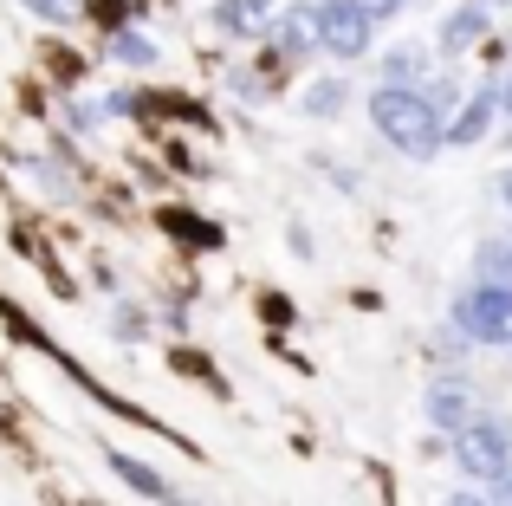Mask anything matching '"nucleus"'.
<instances>
[{"instance_id": "nucleus-7", "label": "nucleus", "mask_w": 512, "mask_h": 506, "mask_svg": "<svg viewBox=\"0 0 512 506\" xmlns=\"http://www.w3.org/2000/svg\"><path fill=\"white\" fill-rule=\"evenodd\" d=\"M104 461H111V474L130 487V494H143V500H163V506H195V500H182V494H175V487H169L163 474L150 468V461H137V455H117V448H111Z\"/></svg>"}, {"instance_id": "nucleus-17", "label": "nucleus", "mask_w": 512, "mask_h": 506, "mask_svg": "<svg viewBox=\"0 0 512 506\" xmlns=\"http://www.w3.org/2000/svg\"><path fill=\"white\" fill-rule=\"evenodd\" d=\"M441 506H500V500H487V494H467V487H461V494H448Z\"/></svg>"}, {"instance_id": "nucleus-3", "label": "nucleus", "mask_w": 512, "mask_h": 506, "mask_svg": "<svg viewBox=\"0 0 512 506\" xmlns=\"http://www.w3.org/2000/svg\"><path fill=\"white\" fill-rule=\"evenodd\" d=\"M454 325L467 331L474 344H512V286H467L454 299Z\"/></svg>"}, {"instance_id": "nucleus-10", "label": "nucleus", "mask_w": 512, "mask_h": 506, "mask_svg": "<svg viewBox=\"0 0 512 506\" xmlns=\"http://www.w3.org/2000/svg\"><path fill=\"white\" fill-rule=\"evenodd\" d=\"M273 39L286 52H305V46H318V7L305 0V7H279V20H273Z\"/></svg>"}, {"instance_id": "nucleus-12", "label": "nucleus", "mask_w": 512, "mask_h": 506, "mask_svg": "<svg viewBox=\"0 0 512 506\" xmlns=\"http://www.w3.org/2000/svg\"><path fill=\"white\" fill-rule=\"evenodd\" d=\"M422 72H428V59L415 46H396L383 59V78H389V91H422Z\"/></svg>"}, {"instance_id": "nucleus-6", "label": "nucleus", "mask_w": 512, "mask_h": 506, "mask_svg": "<svg viewBox=\"0 0 512 506\" xmlns=\"http://www.w3.org/2000/svg\"><path fill=\"white\" fill-rule=\"evenodd\" d=\"M422 409H428V422H435V429H448V435H461L467 422V377H435L428 383V396H422Z\"/></svg>"}, {"instance_id": "nucleus-9", "label": "nucleus", "mask_w": 512, "mask_h": 506, "mask_svg": "<svg viewBox=\"0 0 512 506\" xmlns=\"http://www.w3.org/2000/svg\"><path fill=\"white\" fill-rule=\"evenodd\" d=\"M487 39V7L480 0H467V7H454L448 20H441V52H467Z\"/></svg>"}, {"instance_id": "nucleus-20", "label": "nucleus", "mask_w": 512, "mask_h": 506, "mask_svg": "<svg viewBox=\"0 0 512 506\" xmlns=\"http://www.w3.org/2000/svg\"><path fill=\"white\" fill-rule=\"evenodd\" d=\"M500 202L512 208V169H506V176H500Z\"/></svg>"}, {"instance_id": "nucleus-11", "label": "nucleus", "mask_w": 512, "mask_h": 506, "mask_svg": "<svg viewBox=\"0 0 512 506\" xmlns=\"http://www.w3.org/2000/svg\"><path fill=\"white\" fill-rule=\"evenodd\" d=\"M299 111L305 117H344L350 111V85L344 78H312V85L299 91Z\"/></svg>"}, {"instance_id": "nucleus-1", "label": "nucleus", "mask_w": 512, "mask_h": 506, "mask_svg": "<svg viewBox=\"0 0 512 506\" xmlns=\"http://www.w3.org/2000/svg\"><path fill=\"white\" fill-rule=\"evenodd\" d=\"M370 124H376V137L389 143V150H402V156H415V163H428V156L448 143V117L428 104V91H376L370 98Z\"/></svg>"}, {"instance_id": "nucleus-8", "label": "nucleus", "mask_w": 512, "mask_h": 506, "mask_svg": "<svg viewBox=\"0 0 512 506\" xmlns=\"http://www.w3.org/2000/svg\"><path fill=\"white\" fill-rule=\"evenodd\" d=\"M493 111H500V91H474V98L448 117V143H461V150H467V143H480L493 130Z\"/></svg>"}, {"instance_id": "nucleus-16", "label": "nucleus", "mask_w": 512, "mask_h": 506, "mask_svg": "<svg viewBox=\"0 0 512 506\" xmlns=\"http://www.w3.org/2000/svg\"><path fill=\"white\" fill-rule=\"evenodd\" d=\"M402 7H409V0H363V13H370V20H396Z\"/></svg>"}, {"instance_id": "nucleus-19", "label": "nucleus", "mask_w": 512, "mask_h": 506, "mask_svg": "<svg viewBox=\"0 0 512 506\" xmlns=\"http://www.w3.org/2000/svg\"><path fill=\"white\" fill-rule=\"evenodd\" d=\"M500 111L512 117V78H506V85H500Z\"/></svg>"}, {"instance_id": "nucleus-18", "label": "nucleus", "mask_w": 512, "mask_h": 506, "mask_svg": "<svg viewBox=\"0 0 512 506\" xmlns=\"http://www.w3.org/2000/svg\"><path fill=\"white\" fill-rule=\"evenodd\" d=\"M493 500H500V506H512V468L500 474V487H493Z\"/></svg>"}, {"instance_id": "nucleus-4", "label": "nucleus", "mask_w": 512, "mask_h": 506, "mask_svg": "<svg viewBox=\"0 0 512 506\" xmlns=\"http://www.w3.org/2000/svg\"><path fill=\"white\" fill-rule=\"evenodd\" d=\"M370 13L363 0H318V46L338 52V59H363L370 52Z\"/></svg>"}, {"instance_id": "nucleus-14", "label": "nucleus", "mask_w": 512, "mask_h": 506, "mask_svg": "<svg viewBox=\"0 0 512 506\" xmlns=\"http://www.w3.org/2000/svg\"><path fill=\"white\" fill-rule=\"evenodd\" d=\"M111 52H117V59H130V65H156V46H150V39H137V33H117Z\"/></svg>"}, {"instance_id": "nucleus-2", "label": "nucleus", "mask_w": 512, "mask_h": 506, "mask_svg": "<svg viewBox=\"0 0 512 506\" xmlns=\"http://www.w3.org/2000/svg\"><path fill=\"white\" fill-rule=\"evenodd\" d=\"M448 448H454V461H461L467 481H493L500 487V474L512 468V429L500 416H474L461 435H448Z\"/></svg>"}, {"instance_id": "nucleus-13", "label": "nucleus", "mask_w": 512, "mask_h": 506, "mask_svg": "<svg viewBox=\"0 0 512 506\" xmlns=\"http://www.w3.org/2000/svg\"><path fill=\"white\" fill-rule=\"evenodd\" d=\"M480 273H487V286H512V234L480 247Z\"/></svg>"}, {"instance_id": "nucleus-15", "label": "nucleus", "mask_w": 512, "mask_h": 506, "mask_svg": "<svg viewBox=\"0 0 512 506\" xmlns=\"http://www.w3.org/2000/svg\"><path fill=\"white\" fill-rule=\"evenodd\" d=\"M78 7L85 0H26V13H39V20H78Z\"/></svg>"}, {"instance_id": "nucleus-5", "label": "nucleus", "mask_w": 512, "mask_h": 506, "mask_svg": "<svg viewBox=\"0 0 512 506\" xmlns=\"http://www.w3.org/2000/svg\"><path fill=\"white\" fill-rule=\"evenodd\" d=\"M273 20H279V0H221L214 7V26L227 39H260V33H273Z\"/></svg>"}]
</instances>
